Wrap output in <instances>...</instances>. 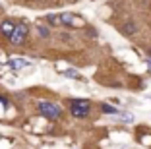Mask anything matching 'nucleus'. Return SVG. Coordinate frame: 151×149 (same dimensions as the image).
I'll list each match as a JSON object with an SVG mask.
<instances>
[{
	"instance_id": "6e6552de",
	"label": "nucleus",
	"mask_w": 151,
	"mask_h": 149,
	"mask_svg": "<svg viewBox=\"0 0 151 149\" xmlns=\"http://www.w3.org/2000/svg\"><path fill=\"white\" fill-rule=\"evenodd\" d=\"M101 110L105 114H118V109L112 107V105H107V103H103V105H101Z\"/></svg>"
},
{
	"instance_id": "7ed1b4c3",
	"label": "nucleus",
	"mask_w": 151,
	"mask_h": 149,
	"mask_svg": "<svg viewBox=\"0 0 151 149\" xmlns=\"http://www.w3.org/2000/svg\"><path fill=\"white\" fill-rule=\"evenodd\" d=\"M27 35H29V25H27L25 22H18L16 27H14V33L10 35V41H12L14 45H22Z\"/></svg>"
},
{
	"instance_id": "f8f14e48",
	"label": "nucleus",
	"mask_w": 151,
	"mask_h": 149,
	"mask_svg": "<svg viewBox=\"0 0 151 149\" xmlns=\"http://www.w3.org/2000/svg\"><path fill=\"white\" fill-rule=\"evenodd\" d=\"M47 19H49V23H52V25H54V23H60V22H58V18H56V16H49Z\"/></svg>"
},
{
	"instance_id": "20e7f679",
	"label": "nucleus",
	"mask_w": 151,
	"mask_h": 149,
	"mask_svg": "<svg viewBox=\"0 0 151 149\" xmlns=\"http://www.w3.org/2000/svg\"><path fill=\"white\" fill-rule=\"evenodd\" d=\"M58 22L62 23V25H68V27H81L83 25V22L78 16H74V14H60Z\"/></svg>"
},
{
	"instance_id": "f03ea898",
	"label": "nucleus",
	"mask_w": 151,
	"mask_h": 149,
	"mask_svg": "<svg viewBox=\"0 0 151 149\" xmlns=\"http://www.w3.org/2000/svg\"><path fill=\"white\" fill-rule=\"evenodd\" d=\"M70 110L76 118H83V116L89 114V110H91V103L85 101V99H76V101L70 103Z\"/></svg>"
},
{
	"instance_id": "423d86ee",
	"label": "nucleus",
	"mask_w": 151,
	"mask_h": 149,
	"mask_svg": "<svg viewBox=\"0 0 151 149\" xmlns=\"http://www.w3.org/2000/svg\"><path fill=\"white\" fill-rule=\"evenodd\" d=\"M8 66L12 68V70H22V68L29 66V62L23 60V58H12V60H8Z\"/></svg>"
},
{
	"instance_id": "1a4fd4ad",
	"label": "nucleus",
	"mask_w": 151,
	"mask_h": 149,
	"mask_svg": "<svg viewBox=\"0 0 151 149\" xmlns=\"http://www.w3.org/2000/svg\"><path fill=\"white\" fill-rule=\"evenodd\" d=\"M37 33H39L41 37H49V27H45L43 23H39V25H37Z\"/></svg>"
},
{
	"instance_id": "0eeeda50",
	"label": "nucleus",
	"mask_w": 151,
	"mask_h": 149,
	"mask_svg": "<svg viewBox=\"0 0 151 149\" xmlns=\"http://www.w3.org/2000/svg\"><path fill=\"white\" fill-rule=\"evenodd\" d=\"M136 31H138V27L134 25L132 22H126L124 25H122V33H126V35H134Z\"/></svg>"
},
{
	"instance_id": "9d476101",
	"label": "nucleus",
	"mask_w": 151,
	"mask_h": 149,
	"mask_svg": "<svg viewBox=\"0 0 151 149\" xmlns=\"http://www.w3.org/2000/svg\"><path fill=\"white\" fill-rule=\"evenodd\" d=\"M62 74H64V76H68V78H74V79H78V78H80V74H78L76 70H64Z\"/></svg>"
},
{
	"instance_id": "f257e3e1",
	"label": "nucleus",
	"mask_w": 151,
	"mask_h": 149,
	"mask_svg": "<svg viewBox=\"0 0 151 149\" xmlns=\"http://www.w3.org/2000/svg\"><path fill=\"white\" fill-rule=\"evenodd\" d=\"M37 107H39V112L43 114L45 118H49V120H58L60 114H62L60 107L54 105V103H50V101H39Z\"/></svg>"
},
{
	"instance_id": "39448f33",
	"label": "nucleus",
	"mask_w": 151,
	"mask_h": 149,
	"mask_svg": "<svg viewBox=\"0 0 151 149\" xmlns=\"http://www.w3.org/2000/svg\"><path fill=\"white\" fill-rule=\"evenodd\" d=\"M14 27H16L14 19H4V22L0 23V33H2L4 37H8V39H10V35L14 33Z\"/></svg>"
},
{
	"instance_id": "9b49d317",
	"label": "nucleus",
	"mask_w": 151,
	"mask_h": 149,
	"mask_svg": "<svg viewBox=\"0 0 151 149\" xmlns=\"http://www.w3.org/2000/svg\"><path fill=\"white\" fill-rule=\"evenodd\" d=\"M120 120H124V122H132L134 116H132V114H120Z\"/></svg>"
}]
</instances>
